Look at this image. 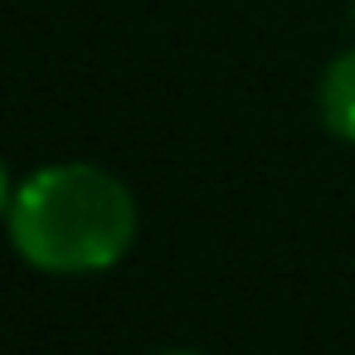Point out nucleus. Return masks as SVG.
<instances>
[{
	"mask_svg": "<svg viewBox=\"0 0 355 355\" xmlns=\"http://www.w3.org/2000/svg\"><path fill=\"white\" fill-rule=\"evenodd\" d=\"M6 219L20 258L44 272L112 268L137 234V205L127 185L83 161L35 171L15 190Z\"/></svg>",
	"mask_w": 355,
	"mask_h": 355,
	"instance_id": "1",
	"label": "nucleus"
},
{
	"mask_svg": "<svg viewBox=\"0 0 355 355\" xmlns=\"http://www.w3.org/2000/svg\"><path fill=\"white\" fill-rule=\"evenodd\" d=\"M321 122L340 141H355V49L331 59V69L321 78Z\"/></svg>",
	"mask_w": 355,
	"mask_h": 355,
	"instance_id": "2",
	"label": "nucleus"
},
{
	"mask_svg": "<svg viewBox=\"0 0 355 355\" xmlns=\"http://www.w3.org/2000/svg\"><path fill=\"white\" fill-rule=\"evenodd\" d=\"M10 200H15V190H10V175H6V161H0V214H10Z\"/></svg>",
	"mask_w": 355,
	"mask_h": 355,
	"instance_id": "3",
	"label": "nucleus"
},
{
	"mask_svg": "<svg viewBox=\"0 0 355 355\" xmlns=\"http://www.w3.org/2000/svg\"><path fill=\"white\" fill-rule=\"evenodd\" d=\"M166 355H195V350H166Z\"/></svg>",
	"mask_w": 355,
	"mask_h": 355,
	"instance_id": "4",
	"label": "nucleus"
}]
</instances>
